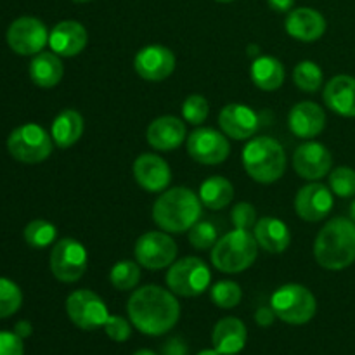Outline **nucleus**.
<instances>
[{
  "label": "nucleus",
  "instance_id": "c03bdc74",
  "mask_svg": "<svg viewBox=\"0 0 355 355\" xmlns=\"http://www.w3.org/2000/svg\"><path fill=\"white\" fill-rule=\"evenodd\" d=\"M14 333H16L19 338H28V336H31V333H33V326L30 324L28 321H19L16 322V326H14Z\"/></svg>",
  "mask_w": 355,
  "mask_h": 355
},
{
  "label": "nucleus",
  "instance_id": "393cba45",
  "mask_svg": "<svg viewBox=\"0 0 355 355\" xmlns=\"http://www.w3.org/2000/svg\"><path fill=\"white\" fill-rule=\"evenodd\" d=\"M253 236L262 250L269 253H283L291 243L290 227L276 217H263L257 220Z\"/></svg>",
  "mask_w": 355,
  "mask_h": 355
},
{
  "label": "nucleus",
  "instance_id": "7c9ffc66",
  "mask_svg": "<svg viewBox=\"0 0 355 355\" xmlns=\"http://www.w3.org/2000/svg\"><path fill=\"white\" fill-rule=\"evenodd\" d=\"M322 69L314 61H300L293 69V82L304 92H318L322 85Z\"/></svg>",
  "mask_w": 355,
  "mask_h": 355
},
{
  "label": "nucleus",
  "instance_id": "2f4dec72",
  "mask_svg": "<svg viewBox=\"0 0 355 355\" xmlns=\"http://www.w3.org/2000/svg\"><path fill=\"white\" fill-rule=\"evenodd\" d=\"M110 281L120 291L134 290L141 281V269H139L137 262L121 260V262L114 263L110 272Z\"/></svg>",
  "mask_w": 355,
  "mask_h": 355
},
{
  "label": "nucleus",
  "instance_id": "4c0bfd02",
  "mask_svg": "<svg viewBox=\"0 0 355 355\" xmlns=\"http://www.w3.org/2000/svg\"><path fill=\"white\" fill-rule=\"evenodd\" d=\"M231 220L234 229H243V231H250L252 227H255L257 224V210L252 203H241L234 205L231 211Z\"/></svg>",
  "mask_w": 355,
  "mask_h": 355
},
{
  "label": "nucleus",
  "instance_id": "9b49d317",
  "mask_svg": "<svg viewBox=\"0 0 355 355\" xmlns=\"http://www.w3.org/2000/svg\"><path fill=\"white\" fill-rule=\"evenodd\" d=\"M139 266L149 270H159L170 267L177 259V245L165 231H149L139 236L134 248Z\"/></svg>",
  "mask_w": 355,
  "mask_h": 355
},
{
  "label": "nucleus",
  "instance_id": "3c124183",
  "mask_svg": "<svg viewBox=\"0 0 355 355\" xmlns=\"http://www.w3.org/2000/svg\"><path fill=\"white\" fill-rule=\"evenodd\" d=\"M217 2H222V3H227V2H234V0H217Z\"/></svg>",
  "mask_w": 355,
  "mask_h": 355
},
{
  "label": "nucleus",
  "instance_id": "cd10ccee",
  "mask_svg": "<svg viewBox=\"0 0 355 355\" xmlns=\"http://www.w3.org/2000/svg\"><path fill=\"white\" fill-rule=\"evenodd\" d=\"M83 116L76 110H62L52 121L51 135L58 148L68 149L80 141L83 134Z\"/></svg>",
  "mask_w": 355,
  "mask_h": 355
},
{
  "label": "nucleus",
  "instance_id": "412c9836",
  "mask_svg": "<svg viewBox=\"0 0 355 355\" xmlns=\"http://www.w3.org/2000/svg\"><path fill=\"white\" fill-rule=\"evenodd\" d=\"M284 28L290 37L298 42H315L324 35L326 19L312 7H298L288 12Z\"/></svg>",
  "mask_w": 355,
  "mask_h": 355
},
{
  "label": "nucleus",
  "instance_id": "c9c22d12",
  "mask_svg": "<svg viewBox=\"0 0 355 355\" xmlns=\"http://www.w3.org/2000/svg\"><path fill=\"white\" fill-rule=\"evenodd\" d=\"M329 187L340 198L355 196V170L349 166H338L329 173Z\"/></svg>",
  "mask_w": 355,
  "mask_h": 355
},
{
  "label": "nucleus",
  "instance_id": "aec40b11",
  "mask_svg": "<svg viewBox=\"0 0 355 355\" xmlns=\"http://www.w3.org/2000/svg\"><path fill=\"white\" fill-rule=\"evenodd\" d=\"M89 42L85 26L78 21H61L49 33V45L52 52L62 58H75L85 49Z\"/></svg>",
  "mask_w": 355,
  "mask_h": 355
},
{
  "label": "nucleus",
  "instance_id": "1a4fd4ad",
  "mask_svg": "<svg viewBox=\"0 0 355 355\" xmlns=\"http://www.w3.org/2000/svg\"><path fill=\"white\" fill-rule=\"evenodd\" d=\"M89 263L85 246L73 238L59 239L51 250V272L61 283H76L83 277Z\"/></svg>",
  "mask_w": 355,
  "mask_h": 355
},
{
  "label": "nucleus",
  "instance_id": "39448f33",
  "mask_svg": "<svg viewBox=\"0 0 355 355\" xmlns=\"http://www.w3.org/2000/svg\"><path fill=\"white\" fill-rule=\"evenodd\" d=\"M259 243L250 231L234 229L222 236L211 248V263L225 274H238L255 263L259 257Z\"/></svg>",
  "mask_w": 355,
  "mask_h": 355
},
{
  "label": "nucleus",
  "instance_id": "6ab92c4d",
  "mask_svg": "<svg viewBox=\"0 0 355 355\" xmlns=\"http://www.w3.org/2000/svg\"><path fill=\"white\" fill-rule=\"evenodd\" d=\"M288 127L298 139L318 137L326 127L324 110L312 101H302L290 110Z\"/></svg>",
  "mask_w": 355,
  "mask_h": 355
},
{
  "label": "nucleus",
  "instance_id": "a18cd8bd",
  "mask_svg": "<svg viewBox=\"0 0 355 355\" xmlns=\"http://www.w3.org/2000/svg\"><path fill=\"white\" fill-rule=\"evenodd\" d=\"M246 52H248L250 55H255V58H259V52H260V49H259V45H248V49H246Z\"/></svg>",
  "mask_w": 355,
  "mask_h": 355
},
{
  "label": "nucleus",
  "instance_id": "9d476101",
  "mask_svg": "<svg viewBox=\"0 0 355 355\" xmlns=\"http://www.w3.org/2000/svg\"><path fill=\"white\" fill-rule=\"evenodd\" d=\"M66 314L76 328L94 331L107 321V307L103 298L90 290H76L66 298Z\"/></svg>",
  "mask_w": 355,
  "mask_h": 355
},
{
  "label": "nucleus",
  "instance_id": "09e8293b",
  "mask_svg": "<svg viewBox=\"0 0 355 355\" xmlns=\"http://www.w3.org/2000/svg\"><path fill=\"white\" fill-rule=\"evenodd\" d=\"M350 218L355 222V201L352 205H350Z\"/></svg>",
  "mask_w": 355,
  "mask_h": 355
},
{
  "label": "nucleus",
  "instance_id": "4468645a",
  "mask_svg": "<svg viewBox=\"0 0 355 355\" xmlns=\"http://www.w3.org/2000/svg\"><path fill=\"white\" fill-rule=\"evenodd\" d=\"M175 64V54L168 47L158 44L141 49L134 59V69L148 82H163L172 75Z\"/></svg>",
  "mask_w": 355,
  "mask_h": 355
},
{
  "label": "nucleus",
  "instance_id": "ea45409f",
  "mask_svg": "<svg viewBox=\"0 0 355 355\" xmlns=\"http://www.w3.org/2000/svg\"><path fill=\"white\" fill-rule=\"evenodd\" d=\"M0 355H24L23 338L10 331H0Z\"/></svg>",
  "mask_w": 355,
  "mask_h": 355
},
{
  "label": "nucleus",
  "instance_id": "f8f14e48",
  "mask_svg": "<svg viewBox=\"0 0 355 355\" xmlns=\"http://www.w3.org/2000/svg\"><path fill=\"white\" fill-rule=\"evenodd\" d=\"M187 153L201 165H220L227 159L231 144L224 132L201 127L187 135Z\"/></svg>",
  "mask_w": 355,
  "mask_h": 355
},
{
  "label": "nucleus",
  "instance_id": "423d86ee",
  "mask_svg": "<svg viewBox=\"0 0 355 355\" xmlns=\"http://www.w3.org/2000/svg\"><path fill=\"white\" fill-rule=\"evenodd\" d=\"M270 307L281 321L293 326L307 324L318 312V300L309 288L302 284H284L270 297Z\"/></svg>",
  "mask_w": 355,
  "mask_h": 355
},
{
  "label": "nucleus",
  "instance_id": "c756f323",
  "mask_svg": "<svg viewBox=\"0 0 355 355\" xmlns=\"http://www.w3.org/2000/svg\"><path fill=\"white\" fill-rule=\"evenodd\" d=\"M24 241L35 250H44L51 246L58 238V229L45 218H35L24 227Z\"/></svg>",
  "mask_w": 355,
  "mask_h": 355
},
{
  "label": "nucleus",
  "instance_id": "f704fd0d",
  "mask_svg": "<svg viewBox=\"0 0 355 355\" xmlns=\"http://www.w3.org/2000/svg\"><path fill=\"white\" fill-rule=\"evenodd\" d=\"M189 236V243L196 250H208L214 248L215 243L218 241L217 227L214 222L210 220H198L193 227L187 231Z\"/></svg>",
  "mask_w": 355,
  "mask_h": 355
},
{
  "label": "nucleus",
  "instance_id": "72a5a7b5",
  "mask_svg": "<svg viewBox=\"0 0 355 355\" xmlns=\"http://www.w3.org/2000/svg\"><path fill=\"white\" fill-rule=\"evenodd\" d=\"M241 288L234 281H218L210 290L211 302L220 309H234L241 302Z\"/></svg>",
  "mask_w": 355,
  "mask_h": 355
},
{
  "label": "nucleus",
  "instance_id": "5701e85b",
  "mask_svg": "<svg viewBox=\"0 0 355 355\" xmlns=\"http://www.w3.org/2000/svg\"><path fill=\"white\" fill-rule=\"evenodd\" d=\"M324 103L340 116H355V78L350 75H336L326 83Z\"/></svg>",
  "mask_w": 355,
  "mask_h": 355
},
{
  "label": "nucleus",
  "instance_id": "58836bf2",
  "mask_svg": "<svg viewBox=\"0 0 355 355\" xmlns=\"http://www.w3.org/2000/svg\"><path fill=\"white\" fill-rule=\"evenodd\" d=\"M103 328L104 331H106V335L110 336L113 342H118V343L127 342L132 335L130 324H128L127 319H123L121 315H110L107 321L104 322Z\"/></svg>",
  "mask_w": 355,
  "mask_h": 355
},
{
  "label": "nucleus",
  "instance_id": "0eeeda50",
  "mask_svg": "<svg viewBox=\"0 0 355 355\" xmlns=\"http://www.w3.org/2000/svg\"><path fill=\"white\" fill-rule=\"evenodd\" d=\"M52 135L37 123H24L14 128L7 139V149L16 162L37 165L52 153Z\"/></svg>",
  "mask_w": 355,
  "mask_h": 355
},
{
  "label": "nucleus",
  "instance_id": "f3484780",
  "mask_svg": "<svg viewBox=\"0 0 355 355\" xmlns=\"http://www.w3.org/2000/svg\"><path fill=\"white\" fill-rule=\"evenodd\" d=\"M295 210L298 217L307 222H319L333 210V191L319 182L302 187L295 198Z\"/></svg>",
  "mask_w": 355,
  "mask_h": 355
},
{
  "label": "nucleus",
  "instance_id": "7ed1b4c3",
  "mask_svg": "<svg viewBox=\"0 0 355 355\" xmlns=\"http://www.w3.org/2000/svg\"><path fill=\"white\" fill-rule=\"evenodd\" d=\"M314 259L322 269L342 270L355 262V222L333 218L314 241Z\"/></svg>",
  "mask_w": 355,
  "mask_h": 355
},
{
  "label": "nucleus",
  "instance_id": "ddd939ff",
  "mask_svg": "<svg viewBox=\"0 0 355 355\" xmlns=\"http://www.w3.org/2000/svg\"><path fill=\"white\" fill-rule=\"evenodd\" d=\"M7 44L19 55H37L49 44V31L37 17H17L7 30Z\"/></svg>",
  "mask_w": 355,
  "mask_h": 355
},
{
  "label": "nucleus",
  "instance_id": "c85d7f7f",
  "mask_svg": "<svg viewBox=\"0 0 355 355\" xmlns=\"http://www.w3.org/2000/svg\"><path fill=\"white\" fill-rule=\"evenodd\" d=\"M198 196L208 210H222L234 200V186L225 177L215 175L201 184Z\"/></svg>",
  "mask_w": 355,
  "mask_h": 355
},
{
  "label": "nucleus",
  "instance_id": "4be33fe9",
  "mask_svg": "<svg viewBox=\"0 0 355 355\" xmlns=\"http://www.w3.org/2000/svg\"><path fill=\"white\" fill-rule=\"evenodd\" d=\"M186 125L182 120L172 114H165L149 123L148 132H146V139L151 148L158 149V151H173L179 148L184 141H186Z\"/></svg>",
  "mask_w": 355,
  "mask_h": 355
},
{
  "label": "nucleus",
  "instance_id": "de8ad7c7",
  "mask_svg": "<svg viewBox=\"0 0 355 355\" xmlns=\"http://www.w3.org/2000/svg\"><path fill=\"white\" fill-rule=\"evenodd\" d=\"M134 355H158V354L151 352V350H148V349H142V350H137Z\"/></svg>",
  "mask_w": 355,
  "mask_h": 355
},
{
  "label": "nucleus",
  "instance_id": "f03ea898",
  "mask_svg": "<svg viewBox=\"0 0 355 355\" xmlns=\"http://www.w3.org/2000/svg\"><path fill=\"white\" fill-rule=\"evenodd\" d=\"M200 196L189 187H172L163 191L153 205V220L162 231L180 234L187 232L201 218Z\"/></svg>",
  "mask_w": 355,
  "mask_h": 355
},
{
  "label": "nucleus",
  "instance_id": "473e14b6",
  "mask_svg": "<svg viewBox=\"0 0 355 355\" xmlns=\"http://www.w3.org/2000/svg\"><path fill=\"white\" fill-rule=\"evenodd\" d=\"M23 304L21 288L14 281L0 277V319L10 318L16 314Z\"/></svg>",
  "mask_w": 355,
  "mask_h": 355
},
{
  "label": "nucleus",
  "instance_id": "49530a36",
  "mask_svg": "<svg viewBox=\"0 0 355 355\" xmlns=\"http://www.w3.org/2000/svg\"><path fill=\"white\" fill-rule=\"evenodd\" d=\"M198 355H220V354H218L217 352V350H210V349H207V350H201V352L200 354H198Z\"/></svg>",
  "mask_w": 355,
  "mask_h": 355
},
{
  "label": "nucleus",
  "instance_id": "6e6552de",
  "mask_svg": "<svg viewBox=\"0 0 355 355\" xmlns=\"http://www.w3.org/2000/svg\"><path fill=\"white\" fill-rule=\"evenodd\" d=\"M211 274L207 263L198 257L175 260L166 272V286L173 295L191 298L205 293L210 286Z\"/></svg>",
  "mask_w": 355,
  "mask_h": 355
},
{
  "label": "nucleus",
  "instance_id": "b1692460",
  "mask_svg": "<svg viewBox=\"0 0 355 355\" xmlns=\"http://www.w3.org/2000/svg\"><path fill=\"white\" fill-rule=\"evenodd\" d=\"M248 331L241 319L224 318L215 324L211 342L214 349L220 355H236L246 345Z\"/></svg>",
  "mask_w": 355,
  "mask_h": 355
},
{
  "label": "nucleus",
  "instance_id": "37998d69",
  "mask_svg": "<svg viewBox=\"0 0 355 355\" xmlns=\"http://www.w3.org/2000/svg\"><path fill=\"white\" fill-rule=\"evenodd\" d=\"M267 3L276 12H290L291 7L295 6V0H267Z\"/></svg>",
  "mask_w": 355,
  "mask_h": 355
},
{
  "label": "nucleus",
  "instance_id": "f257e3e1",
  "mask_svg": "<svg viewBox=\"0 0 355 355\" xmlns=\"http://www.w3.org/2000/svg\"><path fill=\"white\" fill-rule=\"evenodd\" d=\"M128 318L141 333L162 336L175 328L180 319V305L172 291L156 284L139 288L127 304Z\"/></svg>",
  "mask_w": 355,
  "mask_h": 355
},
{
  "label": "nucleus",
  "instance_id": "20e7f679",
  "mask_svg": "<svg viewBox=\"0 0 355 355\" xmlns=\"http://www.w3.org/2000/svg\"><path fill=\"white\" fill-rule=\"evenodd\" d=\"M241 158L246 173L259 184L277 182L286 172V153L283 146L267 135L250 139Z\"/></svg>",
  "mask_w": 355,
  "mask_h": 355
},
{
  "label": "nucleus",
  "instance_id": "8fccbe9b",
  "mask_svg": "<svg viewBox=\"0 0 355 355\" xmlns=\"http://www.w3.org/2000/svg\"><path fill=\"white\" fill-rule=\"evenodd\" d=\"M73 2H76V3H85V2H90V0H73Z\"/></svg>",
  "mask_w": 355,
  "mask_h": 355
},
{
  "label": "nucleus",
  "instance_id": "a211bd4d",
  "mask_svg": "<svg viewBox=\"0 0 355 355\" xmlns=\"http://www.w3.org/2000/svg\"><path fill=\"white\" fill-rule=\"evenodd\" d=\"M134 179L148 193H163L172 180L168 163L158 155L144 153L134 162Z\"/></svg>",
  "mask_w": 355,
  "mask_h": 355
},
{
  "label": "nucleus",
  "instance_id": "a878e982",
  "mask_svg": "<svg viewBox=\"0 0 355 355\" xmlns=\"http://www.w3.org/2000/svg\"><path fill=\"white\" fill-rule=\"evenodd\" d=\"M64 75V66L55 52H38L30 62V78L42 89H52Z\"/></svg>",
  "mask_w": 355,
  "mask_h": 355
},
{
  "label": "nucleus",
  "instance_id": "e433bc0d",
  "mask_svg": "<svg viewBox=\"0 0 355 355\" xmlns=\"http://www.w3.org/2000/svg\"><path fill=\"white\" fill-rule=\"evenodd\" d=\"M210 106L208 101L200 94H193L187 97L182 104V116L184 120L189 121L191 125H201L208 118Z\"/></svg>",
  "mask_w": 355,
  "mask_h": 355
},
{
  "label": "nucleus",
  "instance_id": "2eb2a0df",
  "mask_svg": "<svg viewBox=\"0 0 355 355\" xmlns=\"http://www.w3.org/2000/svg\"><path fill=\"white\" fill-rule=\"evenodd\" d=\"M333 156L321 142H305L293 153V168L302 179L319 180L331 172Z\"/></svg>",
  "mask_w": 355,
  "mask_h": 355
},
{
  "label": "nucleus",
  "instance_id": "bb28decb",
  "mask_svg": "<svg viewBox=\"0 0 355 355\" xmlns=\"http://www.w3.org/2000/svg\"><path fill=\"white\" fill-rule=\"evenodd\" d=\"M250 76H252V82L260 90L272 92V90H277L283 85L284 78H286V71H284V66L279 59H276L274 55L260 54L259 58L253 59Z\"/></svg>",
  "mask_w": 355,
  "mask_h": 355
},
{
  "label": "nucleus",
  "instance_id": "a19ab883",
  "mask_svg": "<svg viewBox=\"0 0 355 355\" xmlns=\"http://www.w3.org/2000/svg\"><path fill=\"white\" fill-rule=\"evenodd\" d=\"M162 355H189L186 342L179 336L175 338H170L165 345L162 347Z\"/></svg>",
  "mask_w": 355,
  "mask_h": 355
},
{
  "label": "nucleus",
  "instance_id": "dca6fc26",
  "mask_svg": "<svg viewBox=\"0 0 355 355\" xmlns=\"http://www.w3.org/2000/svg\"><path fill=\"white\" fill-rule=\"evenodd\" d=\"M220 130L234 141L252 139L260 128V116L255 110L245 104H227L218 114Z\"/></svg>",
  "mask_w": 355,
  "mask_h": 355
},
{
  "label": "nucleus",
  "instance_id": "79ce46f5",
  "mask_svg": "<svg viewBox=\"0 0 355 355\" xmlns=\"http://www.w3.org/2000/svg\"><path fill=\"white\" fill-rule=\"evenodd\" d=\"M276 312L272 311V307H260L259 311L255 312V321L257 324L262 326V328H269L272 326L274 319H276Z\"/></svg>",
  "mask_w": 355,
  "mask_h": 355
}]
</instances>
